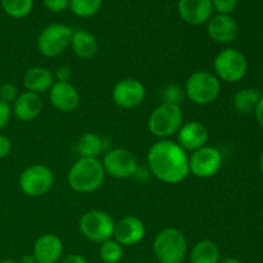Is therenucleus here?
<instances>
[{
  "label": "nucleus",
  "mask_w": 263,
  "mask_h": 263,
  "mask_svg": "<svg viewBox=\"0 0 263 263\" xmlns=\"http://www.w3.org/2000/svg\"><path fill=\"white\" fill-rule=\"evenodd\" d=\"M220 259L217 244L208 239L198 241L190 252V263H218Z\"/></svg>",
  "instance_id": "4be33fe9"
},
{
  "label": "nucleus",
  "mask_w": 263,
  "mask_h": 263,
  "mask_svg": "<svg viewBox=\"0 0 263 263\" xmlns=\"http://www.w3.org/2000/svg\"><path fill=\"white\" fill-rule=\"evenodd\" d=\"M0 263H20V262L13 261V259H4V261H0Z\"/></svg>",
  "instance_id": "ea45409f"
},
{
  "label": "nucleus",
  "mask_w": 263,
  "mask_h": 263,
  "mask_svg": "<svg viewBox=\"0 0 263 263\" xmlns=\"http://www.w3.org/2000/svg\"><path fill=\"white\" fill-rule=\"evenodd\" d=\"M115 223V220L105 211L91 210L81 216L79 229L87 240L103 243L108 239H112Z\"/></svg>",
  "instance_id": "6e6552de"
},
{
  "label": "nucleus",
  "mask_w": 263,
  "mask_h": 263,
  "mask_svg": "<svg viewBox=\"0 0 263 263\" xmlns=\"http://www.w3.org/2000/svg\"><path fill=\"white\" fill-rule=\"evenodd\" d=\"M67 180L72 190L86 194L99 189L105 180V171L99 158H80L69 168Z\"/></svg>",
  "instance_id": "f03ea898"
},
{
  "label": "nucleus",
  "mask_w": 263,
  "mask_h": 263,
  "mask_svg": "<svg viewBox=\"0 0 263 263\" xmlns=\"http://www.w3.org/2000/svg\"><path fill=\"white\" fill-rule=\"evenodd\" d=\"M212 7L217 14H231L238 7V0H212Z\"/></svg>",
  "instance_id": "c756f323"
},
{
  "label": "nucleus",
  "mask_w": 263,
  "mask_h": 263,
  "mask_svg": "<svg viewBox=\"0 0 263 263\" xmlns=\"http://www.w3.org/2000/svg\"><path fill=\"white\" fill-rule=\"evenodd\" d=\"M49 100L59 112H73L80 104V92L71 82L54 81L49 90Z\"/></svg>",
  "instance_id": "f3484780"
},
{
  "label": "nucleus",
  "mask_w": 263,
  "mask_h": 263,
  "mask_svg": "<svg viewBox=\"0 0 263 263\" xmlns=\"http://www.w3.org/2000/svg\"><path fill=\"white\" fill-rule=\"evenodd\" d=\"M105 175L117 180L130 179L135 176L139 168L136 157L125 148L110 149L102 161Z\"/></svg>",
  "instance_id": "9d476101"
},
{
  "label": "nucleus",
  "mask_w": 263,
  "mask_h": 263,
  "mask_svg": "<svg viewBox=\"0 0 263 263\" xmlns=\"http://www.w3.org/2000/svg\"><path fill=\"white\" fill-rule=\"evenodd\" d=\"M20 263H36V259L32 254H25V256H22V258L20 259Z\"/></svg>",
  "instance_id": "e433bc0d"
},
{
  "label": "nucleus",
  "mask_w": 263,
  "mask_h": 263,
  "mask_svg": "<svg viewBox=\"0 0 263 263\" xmlns=\"http://www.w3.org/2000/svg\"><path fill=\"white\" fill-rule=\"evenodd\" d=\"M72 30L63 23H51L40 32L37 37L39 53L46 58H55L71 46Z\"/></svg>",
  "instance_id": "423d86ee"
},
{
  "label": "nucleus",
  "mask_w": 263,
  "mask_h": 263,
  "mask_svg": "<svg viewBox=\"0 0 263 263\" xmlns=\"http://www.w3.org/2000/svg\"><path fill=\"white\" fill-rule=\"evenodd\" d=\"M77 151L82 158H98L104 151V140L95 133H86L80 138Z\"/></svg>",
  "instance_id": "b1692460"
},
{
  "label": "nucleus",
  "mask_w": 263,
  "mask_h": 263,
  "mask_svg": "<svg viewBox=\"0 0 263 263\" xmlns=\"http://www.w3.org/2000/svg\"><path fill=\"white\" fill-rule=\"evenodd\" d=\"M63 254V243L55 234H43L33 244L32 256L36 263H57Z\"/></svg>",
  "instance_id": "a211bd4d"
},
{
  "label": "nucleus",
  "mask_w": 263,
  "mask_h": 263,
  "mask_svg": "<svg viewBox=\"0 0 263 263\" xmlns=\"http://www.w3.org/2000/svg\"><path fill=\"white\" fill-rule=\"evenodd\" d=\"M145 98V86L138 79H123L115 85L112 99L116 105L123 109H133L143 103Z\"/></svg>",
  "instance_id": "f8f14e48"
},
{
  "label": "nucleus",
  "mask_w": 263,
  "mask_h": 263,
  "mask_svg": "<svg viewBox=\"0 0 263 263\" xmlns=\"http://www.w3.org/2000/svg\"><path fill=\"white\" fill-rule=\"evenodd\" d=\"M176 143L184 149L185 152L198 151L207 145L208 143V128L199 121H189L182 123L180 130L176 134Z\"/></svg>",
  "instance_id": "ddd939ff"
},
{
  "label": "nucleus",
  "mask_w": 263,
  "mask_h": 263,
  "mask_svg": "<svg viewBox=\"0 0 263 263\" xmlns=\"http://www.w3.org/2000/svg\"><path fill=\"white\" fill-rule=\"evenodd\" d=\"M71 48L79 58L90 59L97 54L98 40L90 31L79 28L72 33Z\"/></svg>",
  "instance_id": "412c9836"
},
{
  "label": "nucleus",
  "mask_w": 263,
  "mask_h": 263,
  "mask_svg": "<svg viewBox=\"0 0 263 263\" xmlns=\"http://www.w3.org/2000/svg\"><path fill=\"white\" fill-rule=\"evenodd\" d=\"M222 163L221 152L215 146L205 145L189 157V171L198 179H211L218 174Z\"/></svg>",
  "instance_id": "9b49d317"
},
{
  "label": "nucleus",
  "mask_w": 263,
  "mask_h": 263,
  "mask_svg": "<svg viewBox=\"0 0 263 263\" xmlns=\"http://www.w3.org/2000/svg\"><path fill=\"white\" fill-rule=\"evenodd\" d=\"M115 240L122 247H134L145 236V225L135 216H126L115 223Z\"/></svg>",
  "instance_id": "4468645a"
},
{
  "label": "nucleus",
  "mask_w": 263,
  "mask_h": 263,
  "mask_svg": "<svg viewBox=\"0 0 263 263\" xmlns=\"http://www.w3.org/2000/svg\"><path fill=\"white\" fill-rule=\"evenodd\" d=\"M254 115H256V118H257V122H258V125L263 128V97L261 98V100H259V103H258V105H257L256 110H254Z\"/></svg>",
  "instance_id": "c9c22d12"
},
{
  "label": "nucleus",
  "mask_w": 263,
  "mask_h": 263,
  "mask_svg": "<svg viewBox=\"0 0 263 263\" xmlns=\"http://www.w3.org/2000/svg\"><path fill=\"white\" fill-rule=\"evenodd\" d=\"M215 74L220 81L238 82L244 79L248 71V62L238 49L226 48L216 55L213 61Z\"/></svg>",
  "instance_id": "0eeeda50"
},
{
  "label": "nucleus",
  "mask_w": 263,
  "mask_h": 263,
  "mask_svg": "<svg viewBox=\"0 0 263 263\" xmlns=\"http://www.w3.org/2000/svg\"><path fill=\"white\" fill-rule=\"evenodd\" d=\"M148 170L164 184H180L189 176V156L170 139H161L149 148L146 156Z\"/></svg>",
  "instance_id": "f257e3e1"
},
{
  "label": "nucleus",
  "mask_w": 263,
  "mask_h": 263,
  "mask_svg": "<svg viewBox=\"0 0 263 263\" xmlns=\"http://www.w3.org/2000/svg\"><path fill=\"white\" fill-rule=\"evenodd\" d=\"M61 263H89L87 259L81 254H69Z\"/></svg>",
  "instance_id": "f704fd0d"
},
{
  "label": "nucleus",
  "mask_w": 263,
  "mask_h": 263,
  "mask_svg": "<svg viewBox=\"0 0 263 263\" xmlns=\"http://www.w3.org/2000/svg\"><path fill=\"white\" fill-rule=\"evenodd\" d=\"M162 98H163V102L162 103L181 105L182 100H184L185 98V91L182 87L179 86V85L171 84L167 87H164L163 92H162Z\"/></svg>",
  "instance_id": "cd10ccee"
},
{
  "label": "nucleus",
  "mask_w": 263,
  "mask_h": 263,
  "mask_svg": "<svg viewBox=\"0 0 263 263\" xmlns=\"http://www.w3.org/2000/svg\"><path fill=\"white\" fill-rule=\"evenodd\" d=\"M180 263H186V262H184V261H182V262H180Z\"/></svg>",
  "instance_id": "a19ab883"
},
{
  "label": "nucleus",
  "mask_w": 263,
  "mask_h": 263,
  "mask_svg": "<svg viewBox=\"0 0 263 263\" xmlns=\"http://www.w3.org/2000/svg\"><path fill=\"white\" fill-rule=\"evenodd\" d=\"M54 80L59 82H69L72 77V69L68 66L57 67L55 72L53 73Z\"/></svg>",
  "instance_id": "473e14b6"
},
{
  "label": "nucleus",
  "mask_w": 263,
  "mask_h": 263,
  "mask_svg": "<svg viewBox=\"0 0 263 263\" xmlns=\"http://www.w3.org/2000/svg\"><path fill=\"white\" fill-rule=\"evenodd\" d=\"M99 256L104 263H118L122 259L123 247L115 239H108L100 243Z\"/></svg>",
  "instance_id": "bb28decb"
},
{
  "label": "nucleus",
  "mask_w": 263,
  "mask_h": 263,
  "mask_svg": "<svg viewBox=\"0 0 263 263\" xmlns=\"http://www.w3.org/2000/svg\"><path fill=\"white\" fill-rule=\"evenodd\" d=\"M2 8L9 17L21 20L32 12L33 0H2Z\"/></svg>",
  "instance_id": "393cba45"
},
{
  "label": "nucleus",
  "mask_w": 263,
  "mask_h": 263,
  "mask_svg": "<svg viewBox=\"0 0 263 263\" xmlns=\"http://www.w3.org/2000/svg\"><path fill=\"white\" fill-rule=\"evenodd\" d=\"M44 7L54 13L64 12L69 8V0H43Z\"/></svg>",
  "instance_id": "7c9ffc66"
},
{
  "label": "nucleus",
  "mask_w": 263,
  "mask_h": 263,
  "mask_svg": "<svg viewBox=\"0 0 263 263\" xmlns=\"http://www.w3.org/2000/svg\"><path fill=\"white\" fill-rule=\"evenodd\" d=\"M12 152V140L8 136L0 135V159L8 157Z\"/></svg>",
  "instance_id": "72a5a7b5"
},
{
  "label": "nucleus",
  "mask_w": 263,
  "mask_h": 263,
  "mask_svg": "<svg viewBox=\"0 0 263 263\" xmlns=\"http://www.w3.org/2000/svg\"><path fill=\"white\" fill-rule=\"evenodd\" d=\"M18 184L23 194L27 197H43L49 193L54 184L53 171L44 164H32L23 170Z\"/></svg>",
  "instance_id": "1a4fd4ad"
},
{
  "label": "nucleus",
  "mask_w": 263,
  "mask_h": 263,
  "mask_svg": "<svg viewBox=\"0 0 263 263\" xmlns=\"http://www.w3.org/2000/svg\"><path fill=\"white\" fill-rule=\"evenodd\" d=\"M103 0H69V9L80 18H89L100 10Z\"/></svg>",
  "instance_id": "a878e982"
},
{
  "label": "nucleus",
  "mask_w": 263,
  "mask_h": 263,
  "mask_svg": "<svg viewBox=\"0 0 263 263\" xmlns=\"http://www.w3.org/2000/svg\"><path fill=\"white\" fill-rule=\"evenodd\" d=\"M184 123L181 105L161 103L148 118V130L159 139H168L176 135Z\"/></svg>",
  "instance_id": "39448f33"
},
{
  "label": "nucleus",
  "mask_w": 263,
  "mask_h": 263,
  "mask_svg": "<svg viewBox=\"0 0 263 263\" xmlns=\"http://www.w3.org/2000/svg\"><path fill=\"white\" fill-rule=\"evenodd\" d=\"M53 72L49 71L45 67H32L27 69L23 74V85L26 91L33 92V94H43L50 90L54 84Z\"/></svg>",
  "instance_id": "aec40b11"
},
{
  "label": "nucleus",
  "mask_w": 263,
  "mask_h": 263,
  "mask_svg": "<svg viewBox=\"0 0 263 263\" xmlns=\"http://www.w3.org/2000/svg\"><path fill=\"white\" fill-rule=\"evenodd\" d=\"M43 110V100L40 95L33 92H20L18 98L12 105V115L22 122H30L36 120Z\"/></svg>",
  "instance_id": "6ab92c4d"
},
{
  "label": "nucleus",
  "mask_w": 263,
  "mask_h": 263,
  "mask_svg": "<svg viewBox=\"0 0 263 263\" xmlns=\"http://www.w3.org/2000/svg\"><path fill=\"white\" fill-rule=\"evenodd\" d=\"M177 12L184 22L193 26L207 23L213 15L212 0H179Z\"/></svg>",
  "instance_id": "2eb2a0df"
},
{
  "label": "nucleus",
  "mask_w": 263,
  "mask_h": 263,
  "mask_svg": "<svg viewBox=\"0 0 263 263\" xmlns=\"http://www.w3.org/2000/svg\"><path fill=\"white\" fill-rule=\"evenodd\" d=\"M262 97L263 95L258 89H254V87L241 89L234 95L233 105L236 112L241 113V115H249L256 110Z\"/></svg>",
  "instance_id": "5701e85b"
},
{
  "label": "nucleus",
  "mask_w": 263,
  "mask_h": 263,
  "mask_svg": "<svg viewBox=\"0 0 263 263\" xmlns=\"http://www.w3.org/2000/svg\"><path fill=\"white\" fill-rule=\"evenodd\" d=\"M259 170H261V174L263 176V152L261 153V157H259Z\"/></svg>",
  "instance_id": "58836bf2"
},
{
  "label": "nucleus",
  "mask_w": 263,
  "mask_h": 263,
  "mask_svg": "<svg viewBox=\"0 0 263 263\" xmlns=\"http://www.w3.org/2000/svg\"><path fill=\"white\" fill-rule=\"evenodd\" d=\"M153 252L159 263L182 262L187 252L186 238L177 229H163L154 238Z\"/></svg>",
  "instance_id": "20e7f679"
},
{
  "label": "nucleus",
  "mask_w": 263,
  "mask_h": 263,
  "mask_svg": "<svg viewBox=\"0 0 263 263\" xmlns=\"http://www.w3.org/2000/svg\"><path fill=\"white\" fill-rule=\"evenodd\" d=\"M18 95H20L18 87L12 82H4L3 85H0V100L5 102L7 104H13Z\"/></svg>",
  "instance_id": "c85d7f7f"
},
{
  "label": "nucleus",
  "mask_w": 263,
  "mask_h": 263,
  "mask_svg": "<svg viewBox=\"0 0 263 263\" xmlns=\"http://www.w3.org/2000/svg\"><path fill=\"white\" fill-rule=\"evenodd\" d=\"M10 117H12V107L0 100V130H3L9 123Z\"/></svg>",
  "instance_id": "2f4dec72"
},
{
  "label": "nucleus",
  "mask_w": 263,
  "mask_h": 263,
  "mask_svg": "<svg viewBox=\"0 0 263 263\" xmlns=\"http://www.w3.org/2000/svg\"><path fill=\"white\" fill-rule=\"evenodd\" d=\"M185 97L197 105L212 104L221 91V82L210 71H195L185 81Z\"/></svg>",
  "instance_id": "7ed1b4c3"
},
{
  "label": "nucleus",
  "mask_w": 263,
  "mask_h": 263,
  "mask_svg": "<svg viewBox=\"0 0 263 263\" xmlns=\"http://www.w3.org/2000/svg\"><path fill=\"white\" fill-rule=\"evenodd\" d=\"M218 263H243V262L239 261V259L236 258H233V257H228V258L220 259V262Z\"/></svg>",
  "instance_id": "4c0bfd02"
},
{
  "label": "nucleus",
  "mask_w": 263,
  "mask_h": 263,
  "mask_svg": "<svg viewBox=\"0 0 263 263\" xmlns=\"http://www.w3.org/2000/svg\"><path fill=\"white\" fill-rule=\"evenodd\" d=\"M207 33L215 43L230 44L238 37L239 25L230 14H216L207 22Z\"/></svg>",
  "instance_id": "dca6fc26"
}]
</instances>
